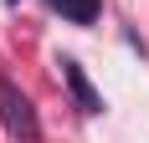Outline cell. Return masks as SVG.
<instances>
[{
  "label": "cell",
  "mask_w": 149,
  "mask_h": 143,
  "mask_svg": "<svg viewBox=\"0 0 149 143\" xmlns=\"http://www.w3.org/2000/svg\"><path fill=\"white\" fill-rule=\"evenodd\" d=\"M52 10H62L72 26H93L98 21V0H52Z\"/></svg>",
  "instance_id": "3957f363"
},
{
  "label": "cell",
  "mask_w": 149,
  "mask_h": 143,
  "mask_svg": "<svg viewBox=\"0 0 149 143\" xmlns=\"http://www.w3.org/2000/svg\"><path fill=\"white\" fill-rule=\"evenodd\" d=\"M0 128L10 133L15 143H41V118H36L31 97L10 82V77H0Z\"/></svg>",
  "instance_id": "6da1fadb"
},
{
  "label": "cell",
  "mask_w": 149,
  "mask_h": 143,
  "mask_svg": "<svg viewBox=\"0 0 149 143\" xmlns=\"http://www.w3.org/2000/svg\"><path fill=\"white\" fill-rule=\"evenodd\" d=\"M57 67H62V82H67V92H72V102H77V107H82L88 118H98V113H103V92H98V87L88 82V72L77 67L72 56H62Z\"/></svg>",
  "instance_id": "7a4b0ae2"
}]
</instances>
